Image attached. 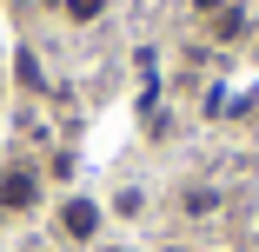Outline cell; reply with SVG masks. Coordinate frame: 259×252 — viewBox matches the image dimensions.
Masks as SVG:
<instances>
[{"mask_svg": "<svg viewBox=\"0 0 259 252\" xmlns=\"http://www.w3.org/2000/svg\"><path fill=\"white\" fill-rule=\"evenodd\" d=\"M213 206H220V192H206V186H199V192H186V213H213Z\"/></svg>", "mask_w": 259, "mask_h": 252, "instance_id": "obj_5", "label": "cell"}, {"mask_svg": "<svg viewBox=\"0 0 259 252\" xmlns=\"http://www.w3.org/2000/svg\"><path fill=\"white\" fill-rule=\"evenodd\" d=\"M233 7V0H193V14H206V20H213V14H226Z\"/></svg>", "mask_w": 259, "mask_h": 252, "instance_id": "obj_6", "label": "cell"}, {"mask_svg": "<svg viewBox=\"0 0 259 252\" xmlns=\"http://www.w3.org/2000/svg\"><path fill=\"white\" fill-rule=\"evenodd\" d=\"M40 206V173L33 166H0V213H33Z\"/></svg>", "mask_w": 259, "mask_h": 252, "instance_id": "obj_1", "label": "cell"}, {"mask_svg": "<svg viewBox=\"0 0 259 252\" xmlns=\"http://www.w3.org/2000/svg\"><path fill=\"white\" fill-rule=\"evenodd\" d=\"M60 7H67V20H73V27H93L100 14H107V0H60Z\"/></svg>", "mask_w": 259, "mask_h": 252, "instance_id": "obj_4", "label": "cell"}, {"mask_svg": "<svg viewBox=\"0 0 259 252\" xmlns=\"http://www.w3.org/2000/svg\"><path fill=\"white\" fill-rule=\"evenodd\" d=\"M107 252H126V245H107Z\"/></svg>", "mask_w": 259, "mask_h": 252, "instance_id": "obj_7", "label": "cell"}, {"mask_svg": "<svg viewBox=\"0 0 259 252\" xmlns=\"http://www.w3.org/2000/svg\"><path fill=\"white\" fill-rule=\"evenodd\" d=\"M213 33H220V40H239V33H246V7H239V0H233L226 14H213Z\"/></svg>", "mask_w": 259, "mask_h": 252, "instance_id": "obj_3", "label": "cell"}, {"mask_svg": "<svg viewBox=\"0 0 259 252\" xmlns=\"http://www.w3.org/2000/svg\"><path fill=\"white\" fill-rule=\"evenodd\" d=\"M100 226H107V213H100V199L73 192L67 206H60V232H67V239H80V245H87V239H100Z\"/></svg>", "mask_w": 259, "mask_h": 252, "instance_id": "obj_2", "label": "cell"}]
</instances>
